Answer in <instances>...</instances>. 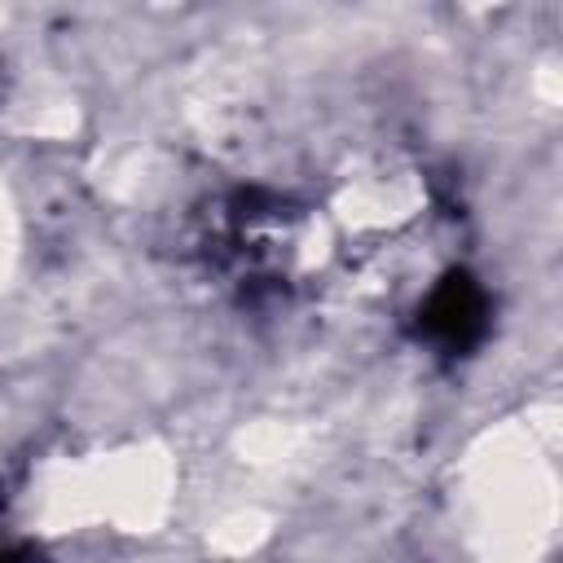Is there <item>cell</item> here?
<instances>
[{"label": "cell", "mask_w": 563, "mask_h": 563, "mask_svg": "<svg viewBox=\"0 0 563 563\" xmlns=\"http://www.w3.org/2000/svg\"><path fill=\"white\" fill-rule=\"evenodd\" d=\"M488 325V295L471 273H449L435 282L427 303L418 308V330L440 343L444 352H466L484 339Z\"/></svg>", "instance_id": "1"}, {"label": "cell", "mask_w": 563, "mask_h": 563, "mask_svg": "<svg viewBox=\"0 0 563 563\" xmlns=\"http://www.w3.org/2000/svg\"><path fill=\"white\" fill-rule=\"evenodd\" d=\"M0 563H31V550H22V545H4V550H0Z\"/></svg>", "instance_id": "2"}]
</instances>
